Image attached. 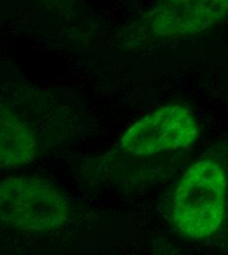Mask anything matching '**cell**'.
Masks as SVG:
<instances>
[{"instance_id":"1","label":"cell","mask_w":228,"mask_h":255,"mask_svg":"<svg viewBox=\"0 0 228 255\" xmlns=\"http://www.w3.org/2000/svg\"><path fill=\"white\" fill-rule=\"evenodd\" d=\"M228 182L215 161L201 160L183 175L174 193L172 219L183 236L200 240L217 233L226 213Z\"/></svg>"},{"instance_id":"2","label":"cell","mask_w":228,"mask_h":255,"mask_svg":"<svg viewBox=\"0 0 228 255\" xmlns=\"http://www.w3.org/2000/svg\"><path fill=\"white\" fill-rule=\"evenodd\" d=\"M3 223L20 231L46 233L68 219V206L59 190L39 177H10L0 185Z\"/></svg>"},{"instance_id":"3","label":"cell","mask_w":228,"mask_h":255,"mask_svg":"<svg viewBox=\"0 0 228 255\" xmlns=\"http://www.w3.org/2000/svg\"><path fill=\"white\" fill-rule=\"evenodd\" d=\"M197 137L198 127L192 113L184 106L171 104L133 124L121 137L118 147L125 154L151 156L188 147Z\"/></svg>"},{"instance_id":"4","label":"cell","mask_w":228,"mask_h":255,"mask_svg":"<svg viewBox=\"0 0 228 255\" xmlns=\"http://www.w3.org/2000/svg\"><path fill=\"white\" fill-rule=\"evenodd\" d=\"M228 15V0H158L148 13L152 32L181 37L205 32Z\"/></svg>"},{"instance_id":"5","label":"cell","mask_w":228,"mask_h":255,"mask_svg":"<svg viewBox=\"0 0 228 255\" xmlns=\"http://www.w3.org/2000/svg\"><path fill=\"white\" fill-rule=\"evenodd\" d=\"M36 139L33 130L16 114L2 105L0 115V165H25L35 158Z\"/></svg>"}]
</instances>
